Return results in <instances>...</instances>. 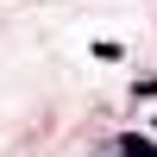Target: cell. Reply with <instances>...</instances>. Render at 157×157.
<instances>
[{"label":"cell","mask_w":157,"mask_h":157,"mask_svg":"<svg viewBox=\"0 0 157 157\" xmlns=\"http://www.w3.org/2000/svg\"><path fill=\"white\" fill-rule=\"evenodd\" d=\"M132 94H138V101H157V75H145V82H138Z\"/></svg>","instance_id":"6da1fadb"}]
</instances>
